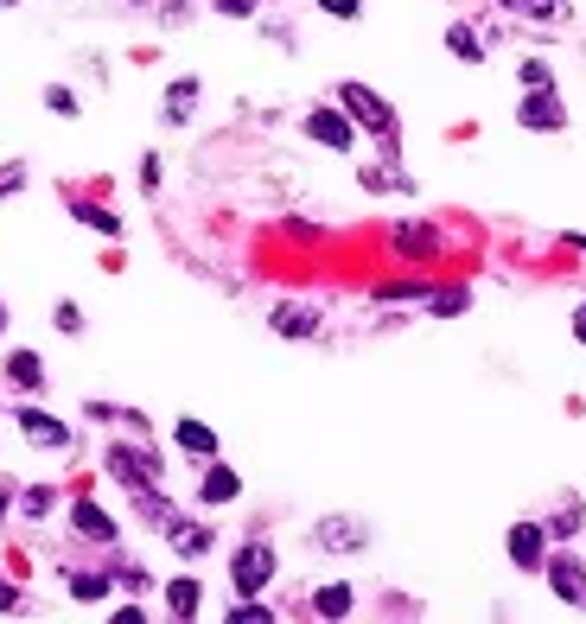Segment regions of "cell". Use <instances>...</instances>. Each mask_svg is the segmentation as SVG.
<instances>
[{
    "instance_id": "836d02e7",
    "label": "cell",
    "mask_w": 586,
    "mask_h": 624,
    "mask_svg": "<svg viewBox=\"0 0 586 624\" xmlns=\"http://www.w3.org/2000/svg\"><path fill=\"white\" fill-rule=\"evenodd\" d=\"M574 338H580V344H586V300H580V306H574Z\"/></svg>"
},
{
    "instance_id": "e575fe53",
    "label": "cell",
    "mask_w": 586,
    "mask_h": 624,
    "mask_svg": "<svg viewBox=\"0 0 586 624\" xmlns=\"http://www.w3.org/2000/svg\"><path fill=\"white\" fill-rule=\"evenodd\" d=\"M0 325H7V306H0Z\"/></svg>"
},
{
    "instance_id": "ac0fdd59",
    "label": "cell",
    "mask_w": 586,
    "mask_h": 624,
    "mask_svg": "<svg viewBox=\"0 0 586 624\" xmlns=\"http://www.w3.org/2000/svg\"><path fill=\"white\" fill-rule=\"evenodd\" d=\"M313 612L319 618H344V612H351V586H319V593H313Z\"/></svg>"
},
{
    "instance_id": "d4e9b609",
    "label": "cell",
    "mask_w": 586,
    "mask_h": 624,
    "mask_svg": "<svg viewBox=\"0 0 586 624\" xmlns=\"http://www.w3.org/2000/svg\"><path fill=\"white\" fill-rule=\"evenodd\" d=\"M523 90H555V77H548V64H542V58H529V64H523Z\"/></svg>"
},
{
    "instance_id": "7c38bea8",
    "label": "cell",
    "mask_w": 586,
    "mask_h": 624,
    "mask_svg": "<svg viewBox=\"0 0 586 624\" xmlns=\"http://www.w3.org/2000/svg\"><path fill=\"white\" fill-rule=\"evenodd\" d=\"M166 535H172V554H185V561L211 554V529H198V523H179V516H172V523H166Z\"/></svg>"
},
{
    "instance_id": "d6986e66",
    "label": "cell",
    "mask_w": 586,
    "mask_h": 624,
    "mask_svg": "<svg viewBox=\"0 0 586 624\" xmlns=\"http://www.w3.org/2000/svg\"><path fill=\"white\" fill-rule=\"evenodd\" d=\"M427 306H434L440 319H459V312L472 306V293H465V287H434V293H427Z\"/></svg>"
},
{
    "instance_id": "f546056e",
    "label": "cell",
    "mask_w": 586,
    "mask_h": 624,
    "mask_svg": "<svg viewBox=\"0 0 586 624\" xmlns=\"http://www.w3.org/2000/svg\"><path fill=\"white\" fill-rule=\"evenodd\" d=\"M574 529H580V510H574V504H567L555 523H548V535H574Z\"/></svg>"
},
{
    "instance_id": "4fadbf2b",
    "label": "cell",
    "mask_w": 586,
    "mask_h": 624,
    "mask_svg": "<svg viewBox=\"0 0 586 624\" xmlns=\"http://www.w3.org/2000/svg\"><path fill=\"white\" fill-rule=\"evenodd\" d=\"M274 332H281V338H313L319 332V312L313 306H274Z\"/></svg>"
},
{
    "instance_id": "52a82bcc",
    "label": "cell",
    "mask_w": 586,
    "mask_h": 624,
    "mask_svg": "<svg viewBox=\"0 0 586 624\" xmlns=\"http://www.w3.org/2000/svg\"><path fill=\"white\" fill-rule=\"evenodd\" d=\"M516 121H523V128H567V109H561L555 90H529L516 102Z\"/></svg>"
},
{
    "instance_id": "cb8c5ba5",
    "label": "cell",
    "mask_w": 586,
    "mask_h": 624,
    "mask_svg": "<svg viewBox=\"0 0 586 624\" xmlns=\"http://www.w3.org/2000/svg\"><path fill=\"white\" fill-rule=\"evenodd\" d=\"M427 293H434V287H421V281H389V287H376V300H427Z\"/></svg>"
},
{
    "instance_id": "ffe728a7",
    "label": "cell",
    "mask_w": 586,
    "mask_h": 624,
    "mask_svg": "<svg viewBox=\"0 0 586 624\" xmlns=\"http://www.w3.org/2000/svg\"><path fill=\"white\" fill-rule=\"evenodd\" d=\"M446 51H453V58H465V64L485 58V45H478V32H472V26H453V32H446Z\"/></svg>"
},
{
    "instance_id": "ba28073f",
    "label": "cell",
    "mask_w": 586,
    "mask_h": 624,
    "mask_svg": "<svg viewBox=\"0 0 586 624\" xmlns=\"http://www.w3.org/2000/svg\"><path fill=\"white\" fill-rule=\"evenodd\" d=\"M20 433H26L32 446H45V453H64V446H71V427L51 421L45 408H20Z\"/></svg>"
},
{
    "instance_id": "44dd1931",
    "label": "cell",
    "mask_w": 586,
    "mask_h": 624,
    "mask_svg": "<svg viewBox=\"0 0 586 624\" xmlns=\"http://www.w3.org/2000/svg\"><path fill=\"white\" fill-rule=\"evenodd\" d=\"M510 13H529V20H561L567 13V0H504Z\"/></svg>"
},
{
    "instance_id": "7a4b0ae2",
    "label": "cell",
    "mask_w": 586,
    "mask_h": 624,
    "mask_svg": "<svg viewBox=\"0 0 586 624\" xmlns=\"http://www.w3.org/2000/svg\"><path fill=\"white\" fill-rule=\"evenodd\" d=\"M230 580H236V593H243V599H255V593H262V586L274 580V548H262V542L236 548V561H230Z\"/></svg>"
},
{
    "instance_id": "8992f818",
    "label": "cell",
    "mask_w": 586,
    "mask_h": 624,
    "mask_svg": "<svg viewBox=\"0 0 586 624\" xmlns=\"http://www.w3.org/2000/svg\"><path fill=\"white\" fill-rule=\"evenodd\" d=\"M548 586H555L561 605H586V567L574 554H548Z\"/></svg>"
},
{
    "instance_id": "d590c367",
    "label": "cell",
    "mask_w": 586,
    "mask_h": 624,
    "mask_svg": "<svg viewBox=\"0 0 586 624\" xmlns=\"http://www.w3.org/2000/svg\"><path fill=\"white\" fill-rule=\"evenodd\" d=\"M0 516H7V497H0Z\"/></svg>"
},
{
    "instance_id": "1f68e13d",
    "label": "cell",
    "mask_w": 586,
    "mask_h": 624,
    "mask_svg": "<svg viewBox=\"0 0 586 624\" xmlns=\"http://www.w3.org/2000/svg\"><path fill=\"white\" fill-rule=\"evenodd\" d=\"M217 13H230V20H249V13H255V0H217Z\"/></svg>"
},
{
    "instance_id": "5b68a950",
    "label": "cell",
    "mask_w": 586,
    "mask_h": 624,
    "mask_svg": "<svg viewBox=\"0 0 586 624\" xmlns=\"http://www.w3.org/2000/svg\"><path fill=\"white\" fill-rule=\"evenodd\" d=\"M510 561L523 567V574L548 567V529H542V523H516V529H510Z\"/></svg>"
},
{
    "instance_id": "8d00e7d4",
    "label": "cell",
    "mask_w": 586,
    "mask_h": 624,
    "mask_svg": "<svg viewBox=\"0 0 586 624\" xmlns=\"http://www.w3.org/2000/svg\"><path fill=\"white\" fill-rule=\"evenodd\" d=\"M0 7H7V0H0Z\"/></svg>"
},
{
    "instance_id": "4316f807",
    "label": "cell",
    "mask_w": 586,
    "mask_h": 624,
    "mask_svg": "<svg viewBox=\"0 0 586 624\" xmlns=\"http://www.w3.org/2000/svg\"><path fill=\"white\" fill-rule=\"evenodd\" d=\"M230 618H236V624H268L274 612H268V605H255V599H249V605H236V612H230Z\"/></svg>"
},
{
    "instance_id": "83f0119b",
    "label": "cell",
    "mask_w": 586,
    "mask_h": 624,
    "mask_svg": "<svg viewBox=\"0 0 586 624\" xmlns=\"http://www.w3.org/2000/svg\"><path fill=\"white\" fill-rule=\"evenodd\" d=\"M26 185V166H0V198H13Z\"/></svg>"
},
{
    "instance_id": "9a60e30c",
    "label": "cell",
    "mask_w": 586,
    "mask_h": 624,
    "mask_svg": "<svg viewBox=\"0 0 586 624\" xmlns=\"http://www.w3.org/2000/svg\"><path fill=\"white\" fill-rule=\"evenodd\" d=\"M192 109H198V77H179L166 90V121H192Z\"/></svg>"
},
{
    "instance_id": "3957f363",
    "label": "cell",
    "mask_w": 586,
    "mask_h": 624,
    "mask_svg": "<svg viewBox=\"0 0 586 624\" xmlns=\"http://www.w3.org/2000/svg\"><path fill=\"white\" fill-rule=\"evenodd\" d=\"M389 249L402 255V262H434V255H440V230H434V223H395Z\"/></svg>"
},
{
    "instance_id": "2e32d148",
    "label": "cell",
    "mask_w": 586,
    "mask_h": 624,
    "mask_svg": "<svg viewBox=\"0 0 586 624\" xmlns=\"http://www.w3.org/2000/svg\"><path fill=\"white\" fill-rule=\"evenodd\" d=\"M198 599H204L198 580H172V586H166V612H172V618H198Z\"/></svg>"
},
{
    "instance_id": "4dcf8cb0",
    "label": "cell",
    "mask_w": 586,
    "mask_h": 624,
    "mask_svg": "<svg viewBox=\"0 0 586 624\" xmlns=\"http://www.w3.org/2000/svg\"><path fill=\"white\" fill-rule=\"evenodd\" d=\"M45 102H51L58 115H77V96H71V90H45Z\"/></svg>"
},
{
    "instance_id": "e0dca14e",
    "label": "cell",
    "mask_w": 586,
    "mask_h": 624,
    "mask_svg": "<svg viewBox=\"0 0 586 624\" xmlns=\"http://www.w3.org/2000/svg\"><path fill=\"white\" fill-rule=\"evenodd\" d=\"M7 376H13L20 389H39V383H45V363L32 357V351H13V357H7Z\"/></svg>"
},
{
    "instance_id": "9c48e42d",
    "label": "cell",
    "mask_w": 586,
    "mask_h": 624,
    "mask_svg": "<svg viewBox=\"0 0 586 624\" xmlns=\"http://www.w3.org/2000/svg\"><path fill=\"white\" fill-rule=\"evenodd\" d=\"M313 542L332 548V554H357L364 548V523H351V516H325V523L313 529Z\"/></svg>"
},
{
    "instance_id": "7402d4cb",
    "label": "cell",
    "mask_w": 586,
    "mask_h": 624,
    "mask_svg": "<svg viewBox=\"0 0 586 624\" xmlns=\"http://www.w3.org/2000/svg\"><path fill=\"white\" fill-rule=\"evenodd\" d=\"M71 211L90 223V230H102V236H122V217H115V211H96V204H71Z\"/></svg>"
},
{
    "instance_id": "d6a6232c",
    "label": "cell",
    "mask_w": 586,
    "mask_h": 624,
    "mask_svg": "<svg viewBox=\"0 0 586 624\" xmlns=\"http://www.w3.org/2000/svg\"><path fill=\"white\" fill-rule=\"evenodd\" d=\"M20 605V593H13V580H0V612H13Z\"/></svg>"
},
{
    "instance_id": "603a6c76",
    "label": "cell",
    "mask_w": 586,
    "mask_h": 624,
    "mask_svg": "<svg viewBox=\"0 0 586 624\" xmlns=\"http://www.w3.org/2000/svg\"><path fill=\"white\" fill-rule=\"evenodd\" d=\"M71 593L83 605H96V599H109V580H102V574H71Z\"/></svg>"
},
{
    "instance_id": "5bb4252c",
    "label": "cell",
    "mask_w": 586,
    "mask_h": 624,
    "mask_svg": "<svg viewBox=\"0 0 586 624\" xmlns=\"http://www.w3.org/2000/svg\"><path fill=\"white\" fill-rule=\"evenodd\" d=\"M172 440H179L192 459H217V433L204 427V421H179V427H172Z\"/></svg>"
},
{
    "instance_id": "6da1fadb",
    "label": "cell",
    "mask_w": 586,
    "mask_h": 624,
    "mask_svg": "<svg viewBox=\"0 0 586 624\" xmlns=\"http://www.w3.org/2000/svg\"><path fill=\"white\" fill-rule=\"evenodd\" d=\"M338 102H344V115H351L357 128H370L383 147H395V109H389V102L376 96V90H364V83H344Z\"/></svg>"
},
{
    "instance_id": "8fae6325",
    "label": "cell",
    "mask_w": 586,
    "mask_h": 624,
    "mask_svg": "<svg viewBox=\"0 0 586 624\" xmlns=\"http://www.w3.org/2000/svg\"><path fill=\"white\" fill-rule=\"evenodd\" d=\"M198 497H204V504H236V497H243V478H236L230 472V465H211V472H204V484H198Z\"/></svg>"
},
{
    "instance_id": "f1b7e54d",
    "label": "cell",
    "mask_w": 586,
    "mask_h": 624,
    "mask_svg": "<svg viewBox=\"0 0 586 624\" xmlns=\"http://www.w3.org/2000/svg\"><path fill=\"white\" fill-rule=\"evenodd\" d=\"M51 510V491H45V484H32V491H26V516H45Z\"/></svg>"
},
{
    "instance_id": "30bf717a",
    "label": "cell",
    "mask_w": 586,
    "mask_h": 624,
    "mask_svg": "<svg viewBox=\"0 0 586 624\" xmlns=\"http://www.w3.org/2000/svg\"><path fill=\"white\" fill-rule=\"evenodd\" d=\"M71 523H77V535H90V542H115V516L102 504H90V497L71 504Z\"/></svg>"
},
{
    "instance_id": "277c9868",
    "label": "cell",
    "mask_w": 586,
    "mask_h": 624,
    "mask_svg": "<svg viewBox=\"0 0 586 624\" xmlns=\"http://www.w3.org/2000/svg\"><path fill=\"white\" fill-rule=\"evenodd\" d=\"M306 134H313L319 147H332V153H351V141H357L344 109H313V115H306Z\"/></svg>"
},
{
    "instance_id": "484cf974",
    "label": "cell",
    "mask_w": 586,
    "mask_h": 624,
    "mask_svg": "<svg viewBox=\"0 0 586 624\" xmlns=\"http://www.w3.org/2000/svg\"><path fill=\"white\" fill-rule=\"evenodd\" d=\"M325 13H332V20H357V13H364V0H319Z\"/></svg>"
}]
</instances>
